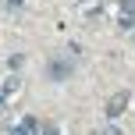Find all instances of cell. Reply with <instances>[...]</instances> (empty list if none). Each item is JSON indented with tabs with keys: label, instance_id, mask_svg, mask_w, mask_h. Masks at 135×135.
Returning <instances> with one entry per match:
<instances>
[{
	"label": "cell",
	"instance_id": "7",
	"mask_svg": "<svg viewBox=\"0 0 135 135\" xmlns=\"http://www.w3.org/2000/svg\"><path fill=\"white\" fill-rule=\"evenodd\" d=\"M0 110H4V100H0Z\"/></svg>",
	"mask_w": 135,
	"mask_h": 135
},
{
	"label": "cell",
	"instance_id": "3",
	"mask_svg": "<svg viewBox=\"0 0 135 135\" xmlns=\"http://www.w3.org/2000/svg\"><path fill=\"white\" fill-rule=\"evenodd\" d=\"M7 135H39V121L36 117H21V124H14Z\"/></svg>",
	"mask_w": 135,
	"mask_h": 135
},
{
	"label": "cell",
	"instance_id": "2",
	"mask_svg": "<svg viewBox=\"0 0 135 135\" xmlns=\"http://www.w3.org/2000/svg\"><path fill=\"white\" fill-rule=\"evenodd\" d=\"M121 28L135 32V0H121Z\"/></svg>",
	"mask_w": 135,
	"mask_h": 135
},
{
	"label": "cell",
	"instance_id": "5",
	"mask_svg": "<svg viewBox=\"0 0 135 135\" xmlns=\"http://www.w3.org/2000/svg\"><path fill=\"white\" fill-rule=\"evenodd\" d=\"M100 135H124V132H121V128H117V124H110V128H103Z\"/></svg>",
	"mask_w": 135,
	"mask_h": 135
},
{
	"label": "cell",
	"instance_id": "6",
	"mask_svg": "<svg viewBox=\"0 0 135 135\" xmlns=\"http://www.w3.org/2000/svg\"><path fill=\"white\" fill-rule=\"evenodd\" d=\"M39 135H61V132H57V128H46V132H39Z\"/></svg>",
	"mask_w": 135,
	"mask_h": 135
},
{
	"label": "cell",
	"instance_id": "4",
	"mask_svg": "<svg viewBox=\"0 0 135 135\" xmlns=\"http://www.w3.org/2000/svg\"><path fill=\"white\" fill-rule=\"evenodd\" d=\"M68 75H71V61H54L50 64V78L54 82H64Z\"/></svg>",
	"mask_w": 135,
	"mask_h": 135
},
{
	"label": "cell",
	"instance_id": "1",
	"mask_svg": "<svg viewBox=\"0 0 135 135\" xmlns=\"http://www.w3.org/2000/svg\"><path fill=\"white\" fill-rule=\"evenodd\" d=\"M128 110V93H114L107 100V117H117V114H124Z\"/></svg>",
	"mask_w": 135,
	"mask_h": 135
}]
</instances>
